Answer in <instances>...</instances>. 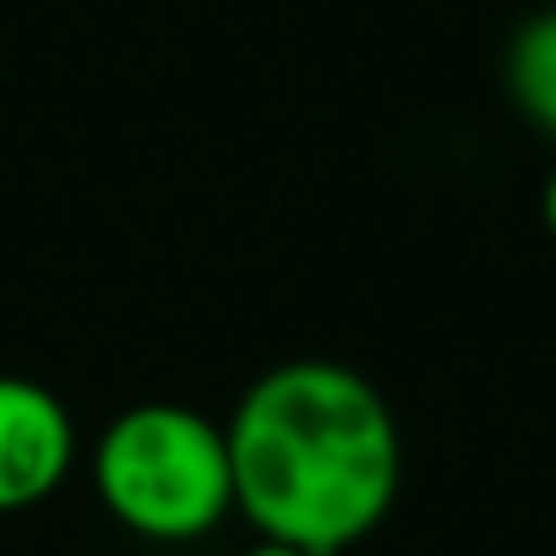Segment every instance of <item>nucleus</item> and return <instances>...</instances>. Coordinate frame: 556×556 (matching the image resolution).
<instances>
[{
    "instance_id": "obj_2",
    "label": "nucleus",
    "mask_w": 556,
    "mask_h": 556,
    "mask_svg": "<svg viewBox=\"0 0 556 556\" xmlns=\"http://www.w3.org/2000/svg\"><path fill=\"white\" fill-rule=\"evenodd\" d=\"M104 507L148 540H197L235 507L224 426L186 404H137L115 415L93 453Z\"/></svg>"
},
{
    "instance_id": "obj_6",
    "label": "nucleus",
    "mask_w": 556,
    "mask_h": 556,
    "mask_svg": "<svg viewBox=\"0 0 556 556\" xmlns=\"http://www.w3.org/2000/svg\"><path fill=\"white\" fill-rule=\"evenodd\" d=\"M245 556H306V551H295V545H273V540H262L256 551H245Z\"/></svg>"
},
{
    "instance_id": "obj_5",
    "label": "nucleus",
    "mask_w": 556,
    "mask_h": 556,
    "mask_svg": "<svg viewBox=\"0 0 556 556\" xmlns=\"http://www.w3.org/2000/svg\"><path fill=\"white\" fill-rule=\"evenodd\" d=\"M540 213H545V229L556 235V169H551V180H545V197H540Z\"/></svg>"
},
{
    "instance_id": "obj_1",
    "label": "nucleus",
    "mask_w": 556,
    "mask_h": 556,
    "mask_svg": "<svg viewBox=\"0 0 556 556\" xmlns=\"http://www.w3.org/2000/svg\"><path fill=\"white\" fill-rule=\"evenodd\" d=\"M235 507L273 545L339 556L361 545L399 496L404 442L377 382L339 361L262 371L229 426Z\"/></svg>"
},
{
    "instance_id": "obj_4",
    "label": "nucleus",
    "mask_w": 556,
    "mask_h": 556,
    "mask_svg": "<svg viewBox=\"0 0 556 556\" xmlns=\"http://www.w3.org/2000/svg\"><path fill=\"white\" fill-rule=\"evenodd\" d=\"M507 88H513L518 110L545 137H556V7L534 12L513 34V45H507Z\"/></svg>"
},
{
    "instance_id": "obj_3",
    "label": "nucleus",
    "mask_w": 556,
    "mask_h": 556,
    "mask_svg": "<svg viewBox=\"0 0 556 556\" xmlns=\"http://www.w3.org/2000/svg\"><path fill=\"white\" fill-rule=\"evenodd\" d=\"M77 458V426L66 404L28 377H0V513L45 502Z\"/></svg>"
}]
</instances>
